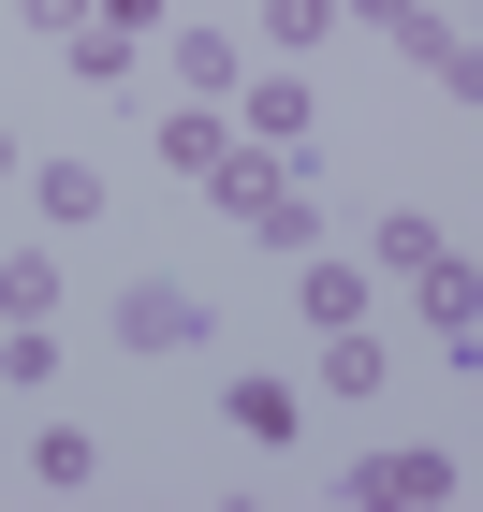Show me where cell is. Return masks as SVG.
<instances>
[{"label": "cell", "instance_id": "277c9868", "mask_svg": "<svg viewBox=\"0 0 483 512\" xmlns=\"http://www.w3.org/2000/svg\"><path fill=\"white\" fill-rule=\"evenodd\" d=\"M410 293H425V337H440L454 366H483V278H469V264H454V249H440V264L410 278Z\"/></svg>", "mask_w": 483, "mask_h": 512}, {"label": "cell", "instance_id": "7a4b0ae2", "mask_svg": "<svg viewBox=\"0 0 483 512\" xmlns=\"http://www.w3.org/2000/svg\"><path fill=\"white\" fill-rule=\"evenodd\" d=\"M118 352H205V308L176 293V278H147V293H118V322H103Z\"/></svg>", "mask_w": 483, "mask_h": 512}, {"label": "cell", "instance_id": "8992f818", "mask_svg": "<svg viewBox=\"0 0 483 512\" xmlns=\"http://www.w3.org/2000/svg\"><path fill=\"white\" fill-rule=\"evenodd\" d=\"M293 308L337 337V322H366V264H322V249H293Z\"/></svg>", "mask_w": 483, "mask_h": 512}, {"label": "cell", "instance_id": "9a60e30c", "mask_svg": "<svg viewBox=\"0 0 483 512\" xmlns=\"http://www.w3.org/2000/svg\"><path fill=\"white\" fill-rule=\"evenodd\" d=\"M88 15H103V30H118V44H147V30H176V0H88Z\"/></svg>", "mask_w": 483, "mask_h": 512}, {"label": "cell", "instance_id": "4fadbf2b", "mask_svg": "<svg viewBox=\"0 0 483 512\" xmlns=\"http://www.w3.org/2000/svg\"><path fill=\"white\" fill-rule=\"evenodd\" d=\"M264 44H279V59H308V44H337V0H264Z\"/></svg>", "mask_w": 483, "mask_h": 512}, {"label": "cell", "instance_id": "5b68a950", "mask_svg": "<svg viewBox=\"0 0 483 512\" xmlns=\"http://www.w3.org/2000/svg\"><path fill=\"white\" fill-rule=\"evenodd\" d=\"M161 44H176V88H191V103H235V88H249L235 30H161Z\"/></svg>", "mask_w": 483, "mask_h": 512}, {"label": "cell", "instance_id": "8fae6325", "mask_svg": "<svg viewBox=\"0 0 483 512\" xmlns=\"http://www.w3.org/2000/svg\"><path fill=\"white\" fill-rule=\"evenodd\" d=\"M220 147H235V118H220V103H191V118H161V161H176V176H205Z\"/></svg>", "mask_w": 483, "mask_h": 512}, {"label": "cell", "instance_id": "3957f363", "mask_svg": "<svg viewBox=\"0 0 483 512\" xmlns=\"http://www.w3.org/2000/svg\"><path fill=\"white\" fill-rule=\"evenodd\" d=\"M235 132H249V147H279V161H308L322 103H308V88H293V74H249V88H235Z\"/></svg>", "mask_w": 483, "mask_h": 512}, {"label": "cell", "instance_id": "7c38bea8", "mask_svg": "<svg viewBox=\"0 0 483 512\" xmlns=\"http://www.w3.org/2000/svg\"><path fill=\"white\" fill-rule=\"evenodd\" d=\"M0 308H15V322H59V264H44V249H15V264H0Z\"/></svg>", "mask_w": 483, "mask_h": 512}, {"label": "cell", "instance_id": "52a82bcc", "mask_svg": "<svg viewBox=\"0 0 483 512\" xmlns=\"http://www.w3.org/2000/svg\"><path fill=\"white\" fill-rule=\"evenodd\" d=\"M352 498H396V512H425V498H454V454H366V469H352Z\"/></svg>", "mask_w": 483, "mask_h": 512}, {"label": "cell", "instance_id": "5bb4252c", "mask_svg": "<svg viewBox=\"0 0 483 512\" xmlns=\"http://www.w3.org/2000/svg\"><path fill=\"white\" fill-rule=\"evenodd\" d=\"M366 249H381V278H425V264H440V220H410V205H396Z\"/></svg>", "mask_w": 483, "mask_h": 512}, {"label": "cell", "instance_id": "ac0fdd59", "mask_svg": "<svg viewBox=\"0 0 483 512\" xmlns=\"http://www.w3.org/2000/svg\"><path fill=\"white\" fill-rule=\"evenodd\" d=\"M0 176H15V132H0Z\"/></svg>", "mask_w": 483, "mask_h": 512}, {"label": "cell", "instance_id": "2e32d148", "mask_svg": "<svg viewBox=\"0 0 483 512\" xmlns=\"http://www.w3.org/2000/svg\"><path fill=\"white\" fill-rule=\"evenodd\" d=\"M337 15H366V30H410V15H440V0H337Z\"/></svg>", "mask_w": 483, "mask_h": 512}, {"label": "cell", "instance_id": "9c48e42d", "mask_svg": "<svg viewBox=\"0 0 483 512\" xmlns=\"http://www.w3.org/2000/svg\"><path fill=\"white\" fill-rule=\"evenodd\" d=\"M44 220L88 235V220H103V161H44Z\"/></svg>", "mask_w": 483, "mask_h": 512}, {"label": "cell", "instance_id": "e0dca14e", "mask_svg": "<svg viewBox=\"0 0 483 512\" xmlns=\"http://www.w3.org/2000/svg\"><path fill=\"white\" fill-rule=\"evenodd\" d=\"M30 30H44V44H59V30H88V0H30Z\"/></svg>", "mask_w": 483, "mask_h": 512}, {"label": "cell", "instance_id": "30bf717a", "mask_svg": "<svg viewBox=\"0 0 483 512\" xmlns=\"http://www.w3.org/2000/svg\"><path fill=\"white\" fill-rule=\"evenodd\" d=\"M59 59H74L88 88H132V59H147V44H118V30H103V15H88V30H59Z\"/></svg>", "mask_w": 483, "mask_h": 512}, {"label": "cell", "instance_id": "6da1fadb", "mask_svg": "<svg viewBox=\"0 0 483 512\" xmlns=\"http://www.w3.org/2000/svg\"><path fill=\"white\" fill-rule=\"evenodd\" d=\"M293 176H308V161H279V147H249V132H235V147L205 161L191 191H220V220H249V235H264V220H279V191H293Z\"/></svg>", "mask_w": 483, "mask_h": 512}, {"label": "cell", "instance_id": "ba28073f", "mask_svg": "<svg viewBox=\"0 0 483 512\" xmlns=\"http://www.w3.org/2000/svg\"><path fill=\"white\" fill-rule=\"evenodd\" d=\"M30 483L88 498V483H103V439H88V425H44V439H30Z\"/></svg>", "mask_w": 483, "mask_h": 512}]
</instances>
